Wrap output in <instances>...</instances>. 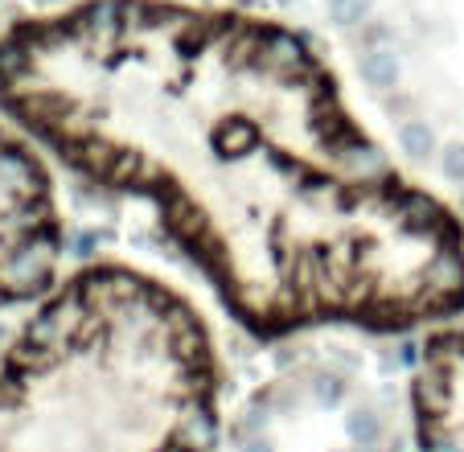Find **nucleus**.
Here are the masks:
<instances>
[{"label":"nucleus","mask_w":464,"mask_h":452,"mask_svg":"<svg viewBox=\"0 0 464 452\" xmlns=\"http://www.w3.org/2000/svg\"><path fill=\"white\" fill-rule=\"evenodd\" d=\"M0 112L87 182L149 198L255 338L464 313L460 218L399 173L284 25L87 0L0 34Z\"/></svg>","instance_id":"obj_1"},{"label":"nucleus","mask_w":464,"mask_h":452,"mask_svg":"<svg viewBox=\"0 0 464 452\" xmlns=\"http://www.w3.org/2000/svg\"><path fill=\"white\" fill-rule=\"evenodd\" d=\"M218 378L185 296L123 263L82 268L0 362V452H214Z\"/></svg>","instance_id":"obj_2"},{"label":"nucleus","mask_w":464,"mask_h":452,"mask_svg":"<svg viewBox=\"0 0 464 452\" xmlns=\"http://www.w3.org/2000/svg\"><path fill=\"white\" fill-rule=\"evenodd\" d=\"M66 247L53 177L42 157L0 128V309L53 292Z\"/></svg>","instance_id":"obj_3"},{"label":"nucleus","mask_w":464,"mask_h":452,"mask_svg":"<svg viewBox=\"0 0 464 452\" xmlns=\"http://www.w3.org/2000/svg\"><path fill=\"white\" fill-rule=\"evenodd\" d=\"M420 452H464V325L423 341L415 378Z\"/></svg>","instance_id":"obj_4"},{"label":"nucleus","mask_w":464,"mask_h":452,"mask_svg":"<svg viewBox=\"0 0 464 452\" xmlns=\"http://www.w3.org/2000/svg\"><path fill=\"white\" fill-rule=\"evenodd\" d=\"M394 140H399V148H403L407 157H415V161L436 157V132H431L423 120H403L399 123V132H394Z\"/></svg>","instance_id":"obj_5"},{"label":"nucleus","mask_w":464,"mask_h":452,"mask_svg":"<svg viewBox=\"0 0 464 452\" xmlns=\"http://www.w3.org/2000/svg\"><path fill=\"white\" fill-rule=\"evenodd\" d=\"M362 79L378 91L394 87V79H399V62H394V54L391 50H370L366 58H362Z\"/></svg>","instance_id":"obj_6"},{"label":"nucleus","mask_w":464,"mask_h":452,"mask_svg":"<svg viewBox=\"0 0 464 452\" xmlns=\"http://www.w3.org/2000/svg\"><path fill=\"white\" fill-rule=\"evenodd\" d=\"M350 436L362 444V448H374V444L382 440V419H378L374 411H353L350 416Z\"/></svg>","instance_id":"obj_7"},{"label":"nucleus","mask_w":464,"mask_h":452,"mask_svg":"<svg viewBox=\"0 0 464 452\" xmlns=\"http://www.w3.org/2000/svg\"><path fill=\"white\" fill-rule=\"evenodd\" d=\"M329 13H334L337 25H362L370 17V0H329Z\"/></svg>","instance_id":"obj_8"},{"label":"nucleus","mask_w":464,"mask_h":452,"mask_svg":"<svg viewBox=\"0 0 464 452\" xmlns=\"http://www.w3.org/2000/svg\"><path fill=\"white\" fill-rule=\"evenodd\" d=\"M440 169H444V177H448V182L464 185V144L444 148V152H440Z\"/></svg>","instance_id":"obj_9"},{"label":"nucleus","mask_w":464,"mask_h":452,"mask_svg":"<svg viewBox=\"0 0 464 452\" xmlns=\"http://www.w3.org/2000/svg\"><path fill=\"white\" fill-rule=\"evenodd\" d=\"M238 452H272V444H267V440H259V436H251V440H246Z\"/></svg>","instance_id":"obj_10"},{"label":"nucleus","mask_w":464,"mask_h":452,"mask_svg":"<svg viewBox=\"0 0 464 452\" xmlns=\"http://www.w3.org/2000/svg\"><path fill=\"white\" fill-rule=\"evenodd\" d=\"M460 210H464V193H460Z\"/></svg>","instance_id":"obj_11"}]
</instances>
